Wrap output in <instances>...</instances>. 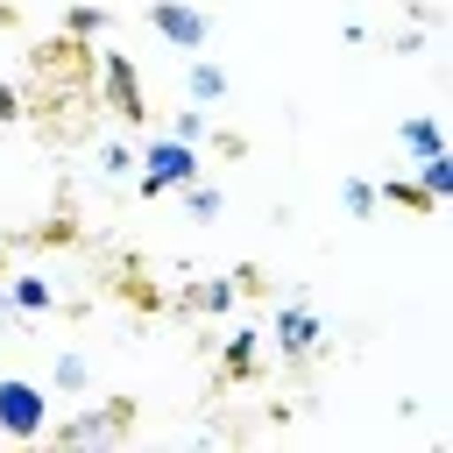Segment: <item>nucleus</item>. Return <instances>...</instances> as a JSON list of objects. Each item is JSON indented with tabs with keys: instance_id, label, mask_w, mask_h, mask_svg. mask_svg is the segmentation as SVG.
<instances>
[{
	"instance_id": "f257e3e1",
	"label": "nucleus",
	"mask_w": 453,
	"mask_h": 453,
	"mask_svg": "<svg viewBox=\"0 0 453 453\" xmlns=\"http://www.w3.org/2000/svg\"><path fill=\"white\" fill-rule=\"evenodd\" d=\"M92 78H99V50H92V35L57 28V35H35V42H28V71H21V85H35V92H92Z\"/></svg>"
},
{
	"instance_id": "f03ea898",
	"label": "nucleus",
	"mask_w": 453,
	"mask_h": 453,
	"mask_svg": "<svg viewBox=\"0 0 453 453\" xmlns=\"http://www.w3.org/2000/svg\"><path fill=\"white\" fill-rule=\"evenodd\" d=\"M21 120L35 127V142H50V149H78V142H92L99 134V92H35V85H21Z\"/></svg>"
},
{
	"instance_id": "7ed1b4c3",
	"label": "nucleus",
	"mask_w": 453,
	"mask_h": 453,
	"mask_svg": "<svg viewBox=\"0 0 453 453\" xmlns=\"http://www.w3.org/2000/svg\"><path fill=\"white\" fill-rule=\"evenodd\" d=\"M92 92H99V113H113L120 127H149V85H142V71H134L127 50H99Z\"/></svg>"
},
{
	"instance_id": "20e7f679",
	"label": "nucleus",
	"mask_w": 453,
	"mask_h": 453,
	"mask_svg": "<svg viewBox=\"0 0 453 453\" xmlns=\"http://www.w3.org/2000/svg\"><path fill=\"white\" fill-rule=\"evenodd\" d=\"M106 297H120V304L142 311V319L170 311V290L156 283V269H149L142 255H113V262H106Z\"/></svg>"
},
{
	"instance_id": "39448f33",
	"label": "nucleus",
	"mask_w": 453,
	"mask_h": 453,
	"mask_svg": "<svg viewBox=\"0 0 453 453\" xmlns=\"http://www.w3.org/2000/svg\"><path fill=\"white\" fill-rule=\"evenodd\" d=\"M50 425V396L21 375H0V439H42Z\"/></svg>"
},
{
	"instance_id": "423d86ee",
	"label": "nucleus",
	"mask_w": 453,
	"mask_h": 453,
	"mask_svg": "<svg viewBox=\"0 0 453 453\" xmlns=\"http://www.w3.org/2000/svg\"><path fill=\"white\" fill-rule=\"evenodd\" d=\"M170 184H191V149L184 142H156L142 156V198H163Z\"/></svg>"
},
{
	"instance_id": "0eeeda50",
	"label": "nucleus",
	"mask_w": 453,
	"mask_h": 453,
	"mask_svg": "<svg viewBox=\"0 0 453 453\" xmlns=\"http://www.w3.org/2000/svg\"><path fill=\"white\" fill-rule=\"evenodd\" d=\"M149 28L156 35H170V42H205V14H191V7H177V0H149Z\"/></svg>"
},
{
	"instance_id": "6e6552de",
	"label": "nucleus",
	"mask_w": 453,
	"mask_h": 453,
	"mask_svg": "<svg viewBox=\"0 0 453 453\" xmlns=\"http://www.w3.org/2000/svg\"><path fill=\"white\" fill-rule=\"evenodd\" d=\"M262 375V354H255V333H234L226 354H219V382H255Z\"/></svg>"
},
{
	"instance_id": "1a4fd4ad",
	"label": "nucleus",
	"mask_w": 453,
	"mask_h": 453,
	"mask_svg": "<svg viewBox=\"0 0 453 453\" xmlns=\"http://www.w3.org/2000/svg\"><path fill=\"white\" fill-rule=\"evenodd\" d=\"M21 241H28V248H78V241H85V226H78L71 212H50V219H42L35 234H21Z\"/></svg>"
},
{
	"instance_id": "9d476101",
	"label": "nucleus",
	"mask_w": 453,
	"mask_h": 453,
	"mask_svg": "<svg viewBox=\"0 0 453 453\" xmlns=\"http://www.w3.org/2000/svg\"><path fill=\"white\" fill-rule=\"evenodd\" d=\"M311 340H319V319L311 311H283L276 319V347L283 354H311Z\"/></svg>"
},
{
	"instance_id": "9b49d317",
	"label": "nucleus",
	"mask_w": 453,
	"mask_h": 453,
	"mask_svg": "<svg viewBox=\"0 0 453 453\" xmlns=\"http://www.w3.org/2000/svg\"><path fill=\"white\" fill-rule=\"evenodd\" d=\"M382 198H389V205H403V212H439V198H432L418 177H389V184H382Z\"/></svg>"
},
{
	"instance_id": "f8f14e48",
	"label": "nucleus",
	"mask_w": 453,
	"mask_h": 453,
	"mask_svg": "<svg viewBox=\"0 0 453 453\" xmlns=\"http://www.w3.org/2000/svg\"><path fill=\"white\" fill-rule=\"evenodd\" d=\"M418 184L446 205V191H453V156H446V149H439V156H418Z\"/></svg>"
},
{
	"instance_id": "ddd939ff",
	"label": "nucleus",
	"mask_w": 453,
	"mask_h": 453,
	"mask_svg": "<svg viewBox=\"0 0 453 453\" xmlns=\"http://www.w3.org/2000/svg\"><path fill=\"white\" fill-rule=\"evenodd\" d=\"M403 149H411V156H439V149H446L439 120H411V127H403Z\"/></svg>"
},
{
	"instance_id": "4468645a",
	"label": "nucleus",
	"mask_w": 453,
	"mask_h": 453,
	"mask_svg": "<svg viewBox=\"0 0 453 453\" xmlns=\"http://www.w3.org/2000/svg\"><path fill=\"white\" fill-rule=\"evenodd\" d=\"M234 297H269V269L262 262H241L234 269Z\"/></svg>"
},
{
	"instance_id": "2eb2a0df",
	"label": "nucleus",
	"mask_w": 453,
	"mask_h": 453,
	"mask_svg": "<svg viewBox=\"0 0 453 453\" xmlns=\"http://www.w3.org/2000/svg\"><path fill=\"white\" fill-rule=\"evenodd\" d=\"M14 304H21V311H42V304H50V283H42V276H14Z\"/></svg>"
},
{
	"instance_id": "dca6fc26",
	"label": "nucleus",
	"mask_w": 453,
	"mask_h": 453,
	"mask_svg": "<svg viewBox=\"0 0 453 453\" xmlns=\"http://www.w3.org/2000/svg\"><path fill=\"white\" fill-rule=\"evenodd\" d=\"M99 21H106L99 7H71V14H64V28H71V35H99Z\"/></svg>"
},
{
	"instance_id": "f3484780",
	"label": "nucleus",
	"mask_w": 453,
	"mask_h": 453,
	"mask_svg": "<svg viewBox=\"0 0 453 453\" xmlns=\"http://www.w3.org/2000/svg\"><path fill=\"white\" fill-rule=\"evenodd\" d=\"M212 149H219L226 163H241V156H248V134H234V127H219V134H212Z\"/></svg>"
},
{
	"instance_id": "a211bd4d",
	"label": "nucleus",
	"mask_w": 453,
	"mask_h": 453,
	"mask_svg": "<svg viewBox=\"0 0 453 453\" xmlns=\"http://www.w3.org/2000/svg\"><path fill=\"white\" fill-rule=\"evenodd\" d=\"M191 92H198V99H219V71L198 64V71H191Z\"/></svg>"
},
{
	"instance_id": "6ab92c4d",
	"label": "nucleus",
	"mask_w": 453,
	"mask_h": 453,
	"mask_svg": "<svg viewBox=\"0 0 453 453\" xmlns=\"http://www.w3.org/2000/svg\"><path fill=\"white\" fill-rule=\"evenodd\" d=\"M21 120V85H0V127Z\"/></svg>"
},
{
	"instance_id": "aec40b11",
	"label": "nucleus",
	"mask_w": 453,
	"mask_h": 453,
	"mask_svg": "<svg viewBox=\"0 0 453 453\" xmlns=\"http://www.w3.org/2000/svg\"><path fill=\"white\" fill-rule=\"evenodd\" d=\"M57 382L64 389H85V361H57Z\"/></svg>"
},
{
	"instance_id": "412c9836",
	"label": "nucleus",
	"mask_w": 453,
	"mask_h": 453,
	"mask_svg": "<svg viewBox=\"0 0 453 453\" xmlns=\"http://www.w3.org/2000/svg\"><path fill=\"white\" fill-rule=\"evenodd\" d=\"M14 21H21V7H7V0H0V28H14Z\"/></svg>"
}]
</instances>
